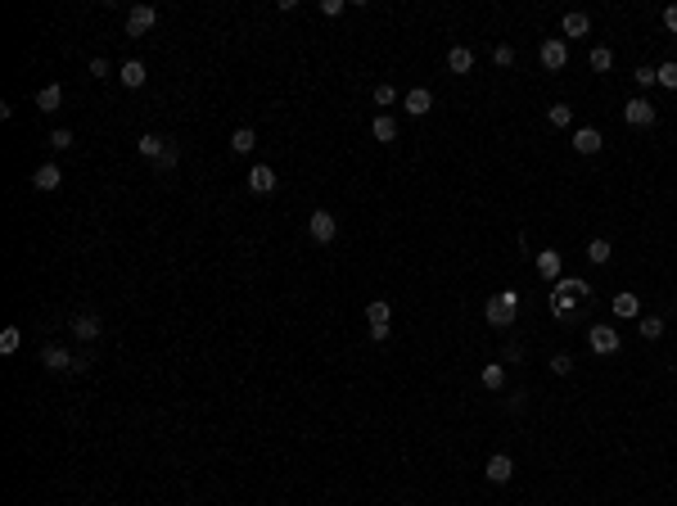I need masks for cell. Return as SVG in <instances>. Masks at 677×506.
Segmentation results:
<instances>
[{"instance_id":"cell-12","label":"cell","mask_w":677,"mask_h":506,"mask_svg":"<svg viewBox=\"0 0 677 506\" xmlns=\"http://www.w3.org/2000/svg\"><path fill=\"white\" fill-rule=\"evenodd\" d=\"M402 104H406V114H415V118H425V114H429V109H434V95H429V91H425V86H415V91H406V100H402Z\"/></svg>"},{"instance_id":"cell-20","label":"cell","mask_w":677,"mask_h":506,"mask_svg":"<svg viewBox=\"0 0 677 506\" xmlns=\"http://www.w3.org/2000/svg\"><path fill=\"white\" fill-rule=\"evenodd\" d=\"M447 68H452V72H470V68H474V50L452 45V50H447Z\"/></svg>"},{"instance_id":"cell-11","label":"cell","mask_w":677,"mask_h":506,"mask_svg":"<svg viewBox=\"0 0 677 506\" xmlns=\"http://www.w3.org/2000/svg\"><path fill=\"white\" fill-rule=\"evenodd\" d=\"M249 190H253V194H271V190H276V172H271L267 163H257V167L249 172Z\"/></svg>"},{"instance_id":"cell-4","label":"cell","mask_w":677,"mask_h":506,"mask_svg":"<svg viewBox=\"0 0 677 506\" xmlns=\"http://www.w3.org/2000/svg\"><path fill=\"white\" fill-rule=\"evenodd\" d=\"M623 122H627V127H650V122H655V104L642 100V95H637V100H627V104H623Z\"/></svg>"},{"instance_id":"cell-18","label":"cell","mask_w":677,"mask_h":506,"mask_svg":"<svg viewBox=\"0 0 677 506\" xmlns=\"http://www.w3.org/2000/svg\"><path fill=\"white\" fill-rule=\"evenodd\" d=\"M41 362H45V371H68L72 357L59 348V343H50V348H41Z\"/></svg>"},{"instance_id":"cell-32","label":"cell","mask_w":677,"mask_h":506,"mask_svg":"<svg viewBox=\"0 0 677 506\" xmlns=\"http://www.w3.org/2000/svg\"><path fill=\"white\" fill-rule=\"evenodd\" d=\"M642 335H646V339H659V335H664V321H659V317H642Z\"/></svg>"},{"instance_id":"cell-21","label":"cell","mask_w":677,"mask_h":506,"mask_svg":"<svg viewBox=\"0 0 677 506\" xmlns=\"http://www.w3.org/2000/svg\"><path fill=\"white\" fill-rule=\"evenodd\" d=\"M366 321H371V330H384L388 321H393V307H388L384 299H375L371 307H366Z\"/></svg>"},{"instance_id":"cell-31","label":"cell","mask_w":677,"mask_h":506,"mask_svg":"<svg viewBox=\"0 0 677 506\" xmlns=\"http://www.w3.org/2000/svg\"><path fill=\"white\" fill-rule=\"evenodd\" d=\"M592 68H596V72H610V68H614V55L605 50V45H596V50H592Z\"/></svg>"},{"instance_id":"cell-33","label":"cell","mask_w":677,"mask_h":506,"mask_svg":"<svg viewBox=\"0 0 677 506\" xmlns=\"http://www.w3.org/2000/svg\"><path fill=\"white\" fill-rule=\"evenodd\" d=\"M551 371H556V375H569V371H574V357H569V353H556V357H551Z\"/></svg>"},{"instance_id":"cell-9","label":"cell","mask_w":677,"mask_h":506,"mask_svg":"<svg viewBox=\"0 0 677 506\" xmlns=\"http://www.w3.org/2000/svg\"><path fill=\"white\" fill-rule=\"evenodd\" d=\"M72 335L86 339V343L100 339V317H95V312H77V317H72Z\"/></svg>"},{"instance_id":"cell-35","label":"cell","mask_w":677,"mask_h":506,"mask_svg":"<svg viewBox=\"0 0 677 506\" xmlns=\"http://www.w3.org/2000/svg\"><path fill=\"white\" fill-rule=\"evenodd\" d=\"M393 100H398V91H393L388 82H379V86H375V104H384V109H388Z\"/></svg>"},{"instance_id":"cell-37","label":"cell","mask_w":677,"mask_h":506,"mask_svg":"<svg viewBox=\"0 0 677 506\" xmlns=\"http://www.w3.org/2000/svg\"><path fill=\"white\" fill-rule=\"evenodd\" d=\"M50 145H55V150H68V145H72V131H68V127L50 131Z\"/></svg>"},{"instance_id":"cell-30","label":"cell","mask_w":677,"mask_h":506,"mask_svg":"<svg viewBox=\"0 0 677 506\" xmlns=\"http://www.w3.org/2000/svg\"><path fill=\"white\" fill-rule=\"evenodd\" d=\"M177 163H181V150H177V145H167V150L154 158V167H158V172H167V167H177Z\"/></svg>"},{"instance_id":"cell-1","label":"cell","mask_w":677,"mask_h":506,"mask_svg":"<svg viewBox=\"0 0 677 506\" xmlns=\"http://www.w3.org/2000/svg\"><path fill=\"white\" fill-rule=\"evenodd\" d=\"M515 312H520V294L515 290H501L497 299H488V307H483L488 326H515Z\"/></svg>"},{"instance_id":"cell-17","label":"cell","mask_w":677,"mask_h":506,"mask_svg":"<svg viewBox=\"0 0 677 506\" xmlns=\"http://www.w3.org/2000/svg\"><path fill=\"white\" fill-rule=\"evenodd\" d=\"M587 28H592V18H587V14H578V9L560 18V32L569 36V41H574V36H587Z\"/></svg>"},{"instance_id":"cell-28","label":"cell","mask_w":677,"mask_h":506,"mask_svg":"<svg viewBox=\"0 0 677 506\" xmlns=\"http://www.w3.org/2000/svg\"><path fill=\"white\" fill-rule=\"evenodd\" d=\"M547 122H551V127H569V122H574V109H569V104H551V109H547Z\"/></svg>"},{"instance_id":"cell-14","label":"cell","mask_w":677,"mask_h":506,"mask_svg":"<svg viewBox=\"0 0 677 506\" xmlns=\"http://www.w3.org/2000/svg\"><path fill=\"white\" fill-rule=\"evenodd\" d=\"M167 145H172V141H163V136H158V131H145L140 141H135V154H145V158H150V163H154V158L163 154Z\"/></svg>"},{"instance_id":"cell-22","label":"cell","mask_w":677,"mask_h":506,"mask_svg":"<svg viewBox=\"0 0 677 506\" xmlns=\"http://www.w3.org/2000/svg\"><path fill=\"white\" fill-rule=\"evenodd\" d=\"M614 317H623V321H627V317H642V303H637V294H627V290L614 294Z\"/></svg>"},{"instance_id":"cell-34","label":"cell","mask_w":677,"mask_h":506,"mask_svg":"<svg viewBox=\"0 0 677 506\" xmlns=\"http://www.w3.org/2000/svg\"><path fill=\"white\" fill-rule=\"evenodd\" d=\"M492 64H497V68H510V64H515V50H510V45H497V50H492Z\"/></svg>"},{"instance_id":"cell-6","label":"cell","mask_w":677,"mask_h":506,"mask_svg":"<svg viewBox=\"0 0 677 506\" xmlns=\"http://www.w3.org/2000/svg\"><path fill=\"white\" fill-rule=\"evenodd\" d=\"M483 475L492 479V484H510V475H515V461L506 452H492L488 456V466H483Z\"/></svg>"},{"instance_id":"cell-25","label":"cell","mask_w":677,"mask_h":506,"mask_svg":"<svg viewBox=\"0 0 677 506\" xmlns=\"http://www.w3.org/2000/svg\"><path fill=\"white\" fill-rule=\"evenodd\" d=\"M610 253H614V249H610V240H592V244H587V263H592V267H605V263H610Z\"/></svg>"},{"instance_id":"cell-29","label":"cell","mask_w":677,"mask_h":506,"mask_svg":"<svg viewBox=\"0 0 677 506\" xmlns=\"http://www.w3.org/2000/svg\"><path fill=\"white\" fill-rule=\"evenodd\" d=\"M655 77H659V86H668V91H677V59H668V64H659V68H655Z\"/></svg>"},{"instance_id":"cell-2","label":"cell","mask_w":677,"mask_h":506,"mask_svg":"<svg viewBox=\"0 0 677 506\" xmlns=\"http://www.w3.org/2000/svg\"><path fill=\"white\" fill-rule=\"evenodd\" d=\"M587 343H592L596 357H614V353H619V330H614V326H592V330H587Z\"/></svg>"},{"instance_id":"cell-8","label":"cell","mask_w":677,"mask_h":506,"mask_svg":"<svg viewBox=\"0 0 677 506\" xmlns=\"http://www.w3.org/2000/svg\"><path fill=\"white\" fill-rule=\"evenodd\" d=\"M154 18H158V14H154L150 5H135L131 14H127V36H145V32L154 28Z\"/></svg>"},{"instance_id":"cell-23","label":"cell","mask_w":677,"mask_h":506,"mask_svg":"<svg viewBox=\"0 0 677 506\" xmlns=\"http://www.w3.org/2000/svg\"><path fill=\"white\" fill-rule=\"evenodd\" d=\"M59 104H64V86H45V91L36 95V109H41V114H55Z\"/></svg>"},{"instance_id":"cell-39","label":"cell","mask_w":677,"mask_h":506,"mask_svg":"<svg viewBox=\"0 0 677 506\" xmlns=\"http://www.w3.org/2000/svg\"><path fill=\"white\" fill-rule=\"evenodd\" d=\"M91 72H95V77H108V72H113V68H108V59L100 55V59H91Z\"/></svg>"},{"instance_id":"cell-24","label":"cell","mask_w":677,"mask_h":506,"mask_svg":"<svg viewBox=\"0 0 677 506\" xmlns=\"http://www.w3.org/2000/svg\"><path fill=\"white\" fill-rule=\"evenodd\" d=\"M253 145H257V131H253V127H240V131H230V150H235V154H249Z\"/></svg>"},{"instance_id":"cell-40","label":"cell","mask_w":677,"mask_h":506,"mask_svg":"<svg viewBox=\"0 0 677 506\" xmlns=\"http://www.w3.org/2000/svg\"><path fill=\"white\" fill-rule=\"evenodd\" d=\"M664 28H668V32L677 36V5H668V9H664Z\"/></svg>"},{"instance_id":"cell-5","label":"cell","mask_w":677,"mask_h":506,"mask_svg":"<svg viewBox=\"0 0 677 506\" xmlns=\"http://www.w3.org/2000/svg\"><path fill=\"white\" fill-rule=\"evenodd\" d=\"M537 59H542V68H547V72H564V64H569V45H564L560 36H556V41H547V45H542V55H537Z\"/></svg>"},{"instance_id":"cell-19","label":"cell","mask_w":677,"mask_h":506,"mask_svg":"<svg viewBox=\"0 0 677 506\" xmlns=\"http://www.w3.org/2000/svg\"><path fill=\"white\" fill-rule=\"evenodd\" d=\"M371 131H375V141H379V145H393V141H398V122H393L388 114H379V118L371 122Z\"/></svg>"},{"instance_id":"cell-26","label":"cell","mask_w":677,"mask_h":506,"mask_svg":"<svg viewBox=\"0 0 677 506\" xmlns=\"http://www.w3.org/2000/svg\"><path fill=\"white\" fill-rule=\"evenodd\" d=\"M18 343H23V330H18V326H5V330H0V353H5V357L18 353Z\"/></svg>"},{"instance_id":"cell-10","label":"cell","mask_w":677,"mask_h":506,"mask_svg":"<svg viewBox=\"0 0 677 506\" xmlns=\"http://www.w3.org/2000/svg\"><path fill=\"white\" fill-rule=\"evenodd\" d=\"M600 145H605V136H600L596 127H578V131H574V150H578V154H596Z\"/></svg>"},{"instance_id":"cell-16","label":"cell","mask_w":677,"mask_h":506,"mask_svg":"<svg viewBox=\"0 0 677 506\" xmlns=\"http://www.w3.org/2000/svg\"><path fill=\"white\" fill-rule=\"evenodd\" d=\"M537 276L542 280H560V253L556 249H542L537 253Z\"/></svg>"},{"instance_id":"cell-3","label":"cell","mask_w":677,"mask_h":506,"mask_svg":"<svg viewBox=\"0 0 677 506\" xmlns=\"http://www.w3.org/2000/svg\"><path fill=\"white\" fill-rule=\"evenodd\" d=\"M307 231H312V240L316 244H330L339 236V226H335V213H325V208H316L312 217H307Z\"/></svg>"},{"instance_id":"cell-27","label":"cell","mask_w":677,"mask_h":506,"mask_svg":"<svg viewBox=\"0 0 677 506\" xmlns=\"http://www.w3.org/2000/svg\"><path fill=\"white\" fill-rule=\"evenodd\" d=\"M501 385H506V366H501V362H488V366H483V389H501Z\"/></svg>"},{"instance_id":"cell-15","label":"cell","mask_w":677,"mask_h":506,"mask_svg":"<svg viewBox=\"0 0 677 506\" xmlns=\"http://www.w3.org/2000/svg\"><path fill=\"white\" fill-rule=\"evenodd\" d=\"M118 77H122V86H131V91H140L150 72H145V64H140V59H127V64L118 68Z\"/></svg>"},{"instance_id":"cell-36","label":"cell","mask_w":677,"mask_h":506,"mask_svg":"<svg viewBox=\"0 0 677 506\" xmlns=\"http://www.w3.org/2000/svg\"><path fill=\"white\" fill-rule=\"evenodd\" d=\"M632 77H637V86H642V91L659 82V77H655V68H646V64H637V72H632Z\"/></svg>"},{"instance_id":"cell-7","label":"cell","mask_w":677,"mask_h":506,"mask_svg":"<svg viewBox=\"0 0 677 506\" xmlns=\"http://www.w3.org/2000/svg\"><path fill=\"white\" fill-rule=\"evenodd\" d=\"M574 303H578V294H569V285L556 280V290H551V312L564 321V317H574Z\"/></svg>"},{"instance_id":"cell-38","label":"cell","mask_w":677,"mask_h":506,"mask_svg":"<svg viewBox=\"0 0 677 506\" xmlns=\"http://www.w3.org/2000/svg\"><path fill=\"white\" fill-rule=\"evenodd\" d=\"M321 14L325 18H339L343 14V0H321Z\"/></svg>"},{"instance_id":"cell-13","label":"cell","mask_w":677,"mask_h":506,"mask_svg":"<svg viewBox=\"0 0 677 506\" xmlns=\"http://www.w3.org/2000/svg\"><path fill=\"white\" fill-rule=\"evenodd\" d=\"M32 186L36 190H59V186H64V172H59L55 163H41V167H36V177H32Z\"/></svg>"}]
</instances>
